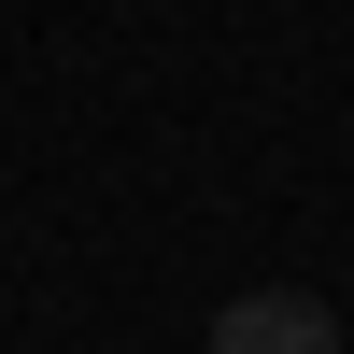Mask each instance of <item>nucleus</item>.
<instances>
[{"label": "nucleus", "mask_w": 354, "mask_h": 354, "mask_svg": "<svg viewBox=\"0 0 354 354\" xmlns=\"http://www.w3.org/2000/svg\"><path fill=\"white\" fill-rule=\"evenodd\" d=\"M198 354H340V312L312 298V283H241Z\"/></svg>", "instance_id": "1"}]
</instances>
